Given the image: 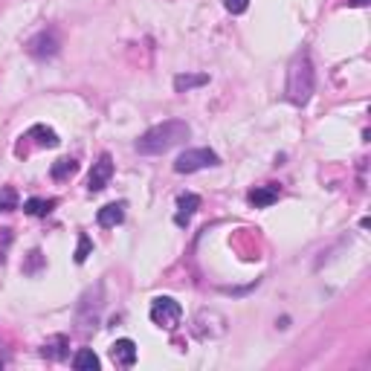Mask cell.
<instances>
[{"label":"cell","mask_w":371,"mask_h":371,"mask_svg":"<svg viewBox=\"0 0 371 371\" xmlns=\"http://www.w3.org/2000/svg\"><path fill=\"white\" fill-rule=\"evenodd\" d=\"M90 252H93V241L85 235V232H82V235H79V247H75V264H85L87 261V256H90Z\"/></svg>","instance_id":"ac0fdd59"},{"label":"cell","mask_w":371,"mask_h":371,"mask_svg":"<svg viewBox=\"0 0 371 371\" xmlns=\"http://www.w3.org/2000/svg\"><path fill=\"white\" fill-rule=\"evenodd\" d=\"M27 136H38L35 143L41 145V148H55L58 143H61V140H58V133H55L52 128H47V125H32Z\"/></svg>","instance_id":"2e32d148"},{"label":"cell","mask_w":371,"mask_h":371,"mask_svg":"<svg viewBox=\"0 0 371 371\" xmlns=\"http://www.w3.org/2000/svg\"><path fill=\"white\" fill-rule=\"evenodd\" d=\"M180 317H183V307H180V302L177 299H171V296H157L151 302V322L154 325H160V328H174L180 322Z\"/></svg>","instance_id":"277c9868"},{"label":"cell","mask_w":371,"mask_h":371,"mask_svg":"<svg viewBox=\"0 0 371 371\" xmlns=\"http://www.w3.org/2000/svg\"><path fill=\"white\" fill-rule=\"evenodd\" d=\"M75 171H79V163H75V160H70V157H64V160H55V163H52V168H50L52 180H58V183L70 180Z\"/></svg>","instance_id":"9a60e30c"},{"label":"cell","mask_w":371,"mask_h":371,"mask_svg":"<svg viewBox=\"0 0 371 371\" xmlns=\"http://www.w3.org/2000/svg\"><path fill=\"white\" fill-rule=\"evenodd\" d=\"M110 177H113V157H110V154H102V157L96 160L93 168H90L87 189H90V191H102V189L110 183Z\"/></svg>","instance_id":"8992f818"},{"label":"cell","mask_w":371,"mask_h":371,"mask_svg":"<svg viewBox=\"0 0 371 371\" xmlns=\"http://www.w3.org/2000/svg\"><path fill=\"white\" fill-rule=\"evenodd\" d=\"M214 166H221V157L212 148H189L174 160V171L177 174H194V171L214 168Z\"/></svg>","instance_id":"3957f363"},{"label":"cell","mask_w":371,"mask_h":371,"mask_svg":"<svg viewBox=\"0 0 371 371\" xmlns=\"http://www.w3.org/2000/svg\"><path fill=\"white\" fill-rule=\"evenodd\" d=\"M203 85H209L206 73H180L177 79H174V90H177V93H189V90L203 87Z\"/></svg>","instance_id":"7c38bea8"},{"label":"cell","mask_w":371,"mask_h":371,"mask_svg":"<svg viewBox=\"0 0 371 371\" xmlns=\"http://www.w3.org/2000/svg\"><path fill=\"white\" fill-rule=\"evenodd\" d=\"M55 206H58L55 198H47V201H44V198H29V201L24 203V212L32 214V218H47V214H50Z\"/></svg>","instance_id":"4fadbf2b"},{"label":"cell","mask_w":371,"mask_h":371,"mask_svg":"<svg viewBox=\"0 0 371 371\" xmlns=\"http://www.w3.org/2000/svg\"><path fill=\"white\" fill-rule=\"evenodd\" d=\"M41 261H44V259H41V252H38V249H35V252H29V264L24 267V272H29V276H32V272H38Z\"/></svg>","instance_id":"ffe728a7"},{"label":"cell","mask_w":371,"mask_h":371,"mask_svg":"<svg viewBox=\"0 0 371 371\" xmlns=\"http://www.w3.org/2000/svg\"><path fill=\"white\" fill-rule=\"evenodd\" d=\"M279 194H282V189L270 183V186H256V189L247 194V201L256 206V209H267V206H272V203L279 201Z\"/></svg>","instance_id":"9c48e42d"},{"label":"cell","mask_w":371,"mask_h":371,"mask_svg":"<svg viewBox=\"0 0 371 371\" xmlns=\"http://www.w3.org/2000/svg\"><path fill=\"white\" fill-rule=\"evenodd\" d=\"M317 87V73H314V61H310V52L302 50L293 55V61L287 64V85H284V96L290 105L305 108L314 96Z\"/></svg>","instance_id":"7a4b0ae2"},{"label":"cell","mask_w":371,"mask_h":371,"mask_svg":"<svg viewBox=\"0 0 371 371\" xmlns=\"http://www.w3.org/2000/svg\"><path fill=\"white\" fill-rule=\"evenodd\" d=\"M189 136H191V128L183 119H166L160 125L148 128L140 140H136L133 148H136V154H143V157H160V154L186 143Z\"/></svg>","instance_id":"6da1fadb"},{"label":"cell","mask_w":371,"mask_h":371,"mask_svg":"<svg viewBox=\"0 0 371 371\" xmlns=\"http://www.w3.org/2000/svg\"><path fill=\"white\" fill-rule=\"evenodd\" d=\"M348 6H354V9H360V6H368V0H348Z\"/></svg>","instance_id":"44dd1931"},{"label":"cell","mask_w":371,"mask_h":371,"mask_svg":"<svg viewBox=\"0 0 371 371\" xmlns=\"http://www.w3.org/2000/svg\"><path fill=\"white\" fill-rule=\"evenodd\" d=\"M110 357L116 365H122V368H131L136 363V342L133 340H116L110 345Z\"/></svg>","instance_id":"ba28073f"},{"label":"cell","mask_w":371,"mask_h":371,"mask_svg":"<svg viewBox=\"0 0 371 371\" xmlns=\"http://www.w3.org/2000/svg\"><path fill=\"white\" fill-rule=\"evenodd\" d=\"M102 360L96 357V351L93 348H82L79 354L73 357V368H79V371H99Z\"/></svg>","instance_id":"5bb4252c"},{"label":"cell","mask_w":371,"mask_h":371,"mask_svg":"<svg viewBox=\"0 0 371 371\" xmlns=\"http://www.w3.org/2000/svg\"><path fill=\"white\" fill-rule=\"evenodd\" d=\"M58 50H61V38H58L55 29H41L38 35H32L27 41V52L38 61H47V58H55Z\"/></svg>","instance_id":"5b68a950"},{"label":"cell","mask_w":371,"mask_h":371,"mask_svg":"<svg viewBox=\"0 0 371 371\" xmlns=\"http://www.w3.org/2000/svg\"><path fill=\"white\" fill-rule=\"evenodd\" d=\"M17 209V191L12 186L0 189V212H15Z\"/></svg>","instance_id":"e0dca14e"},{"label":"cell","mask_w":371,"mask_h":371,"mask_svg":"<svg viewBox=\"0 0 371 371\" xmlns=\"http://www.w3.org/2000/svg\"><path fill=\"white\" fill-rule=\"evenodd\" d=\"M96 221H99L102 229L119 226L125 221V203H108V206H102L99 214H96Z\"/></svg>","instance_id":"30bf717a"},{"label":"cell","mask_w":371,"mask_h":371,"mask_svg":"<svg viewBox=\"0 0 371 371\" xmlns=\"http://www.w3.org/2000/svg\"><path fill=\"white\" fill-rule=\"evenodd\" d=\"M67 337L64 334H55V337H50L44 345H41V354L47 357V360H64L67 357Z\"/></svg>","instance_id":"8fae6325"},{"label":"cell","mask_w":371,"mask_h":371,"mask_svg":"<svg viewBox=\"0 0 371 371\" xmlns=\"http://www.w3.org/2000/svg\"><path fill=\"white\" fill-rule=\"evenodd\" d=\"M224 6H226V12H232V15H244V12L249 9V0H224Z\"/></svg>","instance_id":"d6986e66"},{"label":"cell","mask_w":371,"mask_h":371,"mask_svg":"<svg viewBox=\"0 0 371 371\" xmlns=\"http://www.w3.org/2000/svg\"><path fill=\"white\" fill-rule=\"evenodd\" d=\"M198 206H201L198 194H191V191L180 194V198H177V214H174V224H177V226H189V221L194 218Z\"/></svg>","instance_id":"52a82bcc"}]
</instances>
